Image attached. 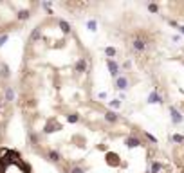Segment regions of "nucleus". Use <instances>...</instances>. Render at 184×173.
I'll list each match as a JSON object with an SVG mask.
<instances>
[{
    "label": "nucleus",
    "mask_w": 184,
    "mask_h": 173,
    "mask_svg": "<svg viewBox=\"0 0 184 173\" xmlns=\"http://www.w3.org/2000/svg\"><path fill=\"white\" fill-rule=\"evenodd\" d=\"M146 45H148V40H146L145 36H137V38L134 40V43H132V47H134V51H137V52H141V51H145V49H146Z\"/></svg>",
    "instance_id": "f257e3e1"
},
{
    "label": "nucleus",
    "mask_w": 184,
    "mask_h": 173,
    "mask_svg": "<svg viewBox=\"0 0 184 173\" xmlns=\"http://www.w3.org/2000/svg\"><path fill=\"white\" fill-rule=\"evenodd\" d=\"M106 65H108V69H110V74H112V76H117V74H119V67H117L116 61L106 60Z\"/></svg>",
    "instance_id": "f03ea898"
},
{
    "label": "nucleus",
    "mask_w": 184,
    "mask_h": 173,
    "mask_svg": "<svg viewBox=\"0 0 184 173\" xmlns=\"http://www.w3.org/2000/svg\"><path fill=\"white\" fill-rule=\"evenodd\" d=\"M116 85H117V89H119V90H125V89H128V79L125 78V76H121V78H117Z\"/></svg>",
    "instance_id": "7ed1b4c3"
},
{
    "label": "nucleus",
    "mask_w": 184,
    "mask_h": 173,
    "mask_svg": "<svg viewBox=\"0 0 184 173\" xmlns=\"http://www.w3.org/2000/svg\"><path fill=\"white\" fill-rule=\"evenodd\" d=\"M170 112H171V121L175 123V124L182 121V115H180V114H179V112L175 110V108H170Z\"/></svg>",
    "instance_id": "20e7f679"
},
{
    "label": "nucleus",
    "mask_w": 184,
    "mask_h": 173,
    "mask_svg": "<svg viewBox=\"0 0 184 173\" xmlns=\"http://www.w3.org/2000/svg\"><path fill=\"white\" fill-rule=\"evenodd\" d=\"M148 101L150 103H161L162 99H161V96H159V92H150V96H148Z\"/></svg>",
    "instance_id": "39448f33"
},
{
    "label": "nucleus",
    "mask_w": 184,
    "mask_h": 173,
    "mask_svg": "<svg viewBox=\"0 0 184 173\" xmlns=\"http://www.w3.org/2000/svg\"><path fill=\"white\" fill-rule=\"evenodd\" d=\"M125 143H126V146H128V148H134V146H139V144H141L137 137H128V139L125 141Z\"/></svg>",
    "instance_id": "423d86ee"
},
{
    "label": "nucleus",
    "mask_w": 184,
    "mask_h": 173,
    "mask_svg": "<svg viewBox=\"0 0 184 173\" xmlns=\"http://www.w3.org/2000/svg\"><path fill=\"white\" fill-rule=\"evenodd\" d=\"M85 69H87V61L85 60H80L78 63H76V70L78 72H85Z\"/></svg>",
    "instance_id": "0eeeda50"
},
{
    "label": "nucleus",
    "mask_w": 184,
    "mask_h": 173,
    "mask_svg": "<svg viewBox=\"0 0 184 173\" xmlns=\"http://www.w3.org/2000/svg\"><path fill=\"white\" fill-rule=\"evenodd\" d=\"M105 119H106L108 123H116V121H117V115H116L114 112H106V114H105Z\"/></svg>",
    "instance_id": "6e6552de"
},
{
    "label": "nucleus",
    "mask_w": 184,
    "mask_h": 173,
    "mask_svg": "<svg viewBox=\"0 0 184 173\" xmlns=\"http://www.w3.org/2000/svg\"><path fill=\"white\" fill-rule=\"evenodd\" d=\"M54 128H60V124H58L56 121H51V123L45 126V132H47V134H49V132H54Z\"/></svg>",
    "instance_id": "1a4fd4ad"
},
{
    "label": "nucleus",
    "mask_w": 184,
    "mask_h": 173,
    "mask_svg": "<svg viewBox=\"0 0 184 173\" xmlns=\"http://www.w3.org/2000/svg\"><path fill=\"white\" fill-rule=\"evenodd\" d=\"M6 99H7V101H13V99H15V90L11 89V86L6 90Z\"/></svg>",
    "instance_id": "9d476101"
},
{
    "label": "nucleus",
    "mask_w": 184,
    "mask_h": 173,
    "mask_svg": "<svg viewBox=\"0 0 184 173\" xmlns=\"http://www.w3.org/2000/svg\"><path fill=\"white\" fill-rule=\"evenodd\" d=\"M49 159H51L52 162H58V160H60V153L52 150V151H49Z\"/></svg>",
    "instance_id": "9b49d317"
},
{
    "label": "nucleus",
    "mask_w": 184,
    "mask_h": 173,
    "mask_svg": "<svg viewBox=\"0 0 184 173\" xmlns=\"http://www.w3.org/2000/svg\"><path fill=\"white\" fill-rule=\"evenodd\" d=\"M60 27H61V31H63V32H69V31H70V25H69L65 20H60Z\"/></svg>",
    "instance_id": "f8f14e48"
},
{
    "label": "nucleus",
    "mask_w": 184,
    "mask_h": 173,
    "mask_svg": "<svg viewBox=\"0 0 184 173\" xmlns=\"http://www.w3.org/2000/svg\"><path fill=\"white\" fill-rule=\"evenodd\" d=\"M18 18H20V20H27V18H29V11H25V9L20 11V13H18Z\"/></svg>",
    "instance_id": "ddd939ff"
},
{
    "label": "nucleus",
    "mask_w": 184,
    "mask_h": 173,
    "mask_svg": "<svg viewBox=\"0 0 184 173\" xmlns=\"http://www.w3.org/2000/svg\"><path fill=\"white\" fill-rule=\"evenodd\" d=\"M40 38V29H35L31 32V40H38Z\"/></svg>",
    "instance_id": "4468645a"
},
{
    "label": "nucleus",
    "mask_w": 184,
    "mask_h": 173,
    "mask_svg": "<svg viewBox=\"0 0 184 173\" xmlns=\"http://www.w3.org/2000/svg\"><path fill=\"white\" fill-rule=\"evenodd\" d=\"M105 52H106V56H116V49L114 47H106Z\"/></svg>",
    "instance_id": "2eb2a0df"
},
{
    "label": "nucleus",
    "mask_w": 184,
    "mask_h": 173,
    "mask_svg": "<svg viewBox=\"0 0 184 173\" xmlns=\"http://www.w3.org/2000/svg\"><path fill=\"white\" fill-rule=\"evenodd\" d=\"M67 121L72 123V124H74V123H78V115H76V114H70V115L67 117Z\"/></svg>",
    "instance_id": "dca6fc26"
},
{
    "label": "nucleus",
    "mask_w": 184,
    "mask_h": 173,
    "mask_svg": "<svg viewBox=\"0 0 184 173\" xmlns=\"http://www.w3.org/2000/svg\"><path fill=\"white\" fill-rule=\"evenodd\" d=\"M161 168H162V166L159 164V162H154V164H152V173H157Z\"/></svg>",
    "instance_id": "f3484780"
},
{
    "label": "nucleus",
    "mask_w": 184,
    "mask_h": 173,
    "mask_svg": "<svg viewBox=\"0 0 184 173\" xmlns=\"http://www.w3.org/2000/svg\"><path fill=\"white\" fill-rule=\"evenodd\" d=\"M87 25H89V29H90V31H96V27H97L96 20H89V24H87Z\"/></svg>",
    "instance_id": "a211bd4d"
},
{
    "label": "nucleus",
    "mask_w": 184,
    "mask_h": 173,
    "mask_svg": "<svg viewBox=\"0 0 184 173\" xmlns=\"http://www.w3.org/2000/svg\"><path fill=\"white\" fill-rule=\"evenodd\" d=\"M173 141H175V143H184V137L179 135V134H175V135H173Z\"/></svg>",
    "instance_id": "6ab92c4d"
},
{
    "label": "nucleus",
    "mask_w": 184,
    "mask_h": 173,
    "mask_svg": "<svg viewBox=\"0 0 184 173\" xmlns=\"http://www.w3.org/2000/svg\"><path fill=\"white\" fill-rule=\"evenodd\" d=\"M2 76H4V78H7V76H9V69H7V65H2Z\"/></svg>",
    "instance_id": "aec40b11"
},
{
    "label": "nucleus",
    "mask_w": 184,
    "mask_h": 173,
    "mask_svg": "<svg viewBox=\"0 0 184 173\" xmlns=\"http://www.w3.org/2000/svg\"><path fill=\"white\" fill-rule=\"evenodd\" d=\"M148 9L152 11V13H157V9H159V7H157V4H148Z\"/></svg>",
    "instance_id": "412c9836"
},
{
    "label": "nucleus",
    "mask_w": 184,
    "mask_h": 173,
    "mask_svg": "<svg viewBox=\"0 0 184 173\" xmlns=\"http://www.w3.org/2000/svg\"><path fill=\"white\" fill-rule=\"evenodd\" d=\"M110 106L112 108H119V106H121V103H119V99H114V101H110Z\"/></svg>",
    "instance_id": "4be33fe9"
},
{
    "label": "nucleus",
    "mask_w": 184,
    "mask_h": 173,
    "mask_svg": "<svg viewBox=\"0 0 184 173\" xmlns=\"http://www.w3.org/2000/svg\"><path fill=\"white\" fill-rule=\"evenodd\" d=\"M6 41H7V34H2V36H0V45H4Z\"/></svg>",
    "instance_id": "5701e85b"
},
{
    "label": "nucleus",
    "mask_w": 184,
    "mask_h": 173,
    "mask_svg": "<svg viewBox=\"0 0 184 173\" xmlns=\"http://www.w3.org/2000/svg\"><path fill=\"white\" fill-rule=\"evenodd\" d=\"M70 173H83V169L76 166V168H72V169H70Z\"/></svg>",
    "instance_id": "b1692460"
},
{
    "label": "nucleus",
    "mask_w": 184,
    "mask_h": 173,
    "mask_svg": "<svg viewBox=\"0 0 184 173\" xmlns=\"http://www.w3.org/2000/svg\"><path fill=\"white\" fill-rule=\"evenodd\" d=\"M29 137H31V141H32V143H38V137H36V135H35V134H31V135H29Z\"/></svg>",
    "instance_id": "393cba45"
},
{
    "label": "nucleus",
    "mask_w": 184,
    "mask_h": 173,
    "mask_svg": "<svg viewBox=\"0 0 184 173\" xmlns=\"http://www.w3.org/2000/svg\"><path fill=\"white\" fill-rule=\"evenodd\" d=\"M146 137H148V139H150V141H152V143H157V139H155V137H154V135H150V134H146Z\"/></svg>",
    "instance_id": "a878e982"
},
{
    "label": "nucleus",
    "mask_w": 184,
    "mask_h": 173,
    "mask_svg": "<svg viewBox=\"0 0 184 173\" xmlns=\"http://www.w3.org/2000/svg\"><path fill=\"white\" fill-rule=\"evenodd\" d=\"M179 31H180V32H182V34H184V25H182V27H179Z\"/></svg>",
    "instance_id": "bb28decb"
},
{
    "label": "nucleus",
    "mask_w": 184,
    "mask_h": 173,
    "mask_svg": "<svg viewBox=\"0 0 184 173\" xmlns=\"http://www.w3.org/2000/svg\"><path fill=\"white\" fill-rule=\"evenodd\" d=\"M0 106H2V105H0Z\"/></svg>",
    "instance_id": "cd10ccee"
}]
</instances>
